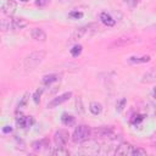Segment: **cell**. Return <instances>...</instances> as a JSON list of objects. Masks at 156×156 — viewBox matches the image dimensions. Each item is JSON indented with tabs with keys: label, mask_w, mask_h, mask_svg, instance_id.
I'll use <instances>...</instances> for the list:
<instances>
[{
	"label": "cell",
	"mask_w": 156,
	"mask_h": 156,
	"mask_svg": "<svg viewBox=\"0 0 156 156\" xmlns=\"http://www.w3.org/2000/svg\"><path fill=\"white\" fill-rule=\"evenodd\" d=\"M115 134L113 128L111 127H98L91 130V135L95 139H110Z\"/></svg>",
	"instance_id": "277c9868"
},
{
	"label": "cell",
	"mask_w": 156,
	"mask_h": 156,
	"mask_svg": "<svg viewBox=\"0 0 156 156\" xmlns=\"http://www.w3.org/2000/svg\"><path fill=\"white\" fill-rule=\"evenodd\" d=\"M71 96H72V93H71V91H68V93H63V94L58 95L57 98H54V99L48 104V108H54V107H56V106H58V105L63 104L65 101L69 100V98H71Z\"/></svg>",
	"instance_id": "ba28073f"
},
{
	"label": "cell",
	"mask_w": 156,
	"mask_h": 156,
	"mask_svg": "<svg viewBox=\"0 0 156 156\" xmlns=\"http://www.w3.org/2000/svg\"><path fill=\"white\" fill-rule=\"evenodd\" d=\"M48 146H50V141H49V139H46V138L35 140V141L32 143V147H33V150H35V151H40V150H43V149H46Z\"/></svg>",
	"instance_id": "4fadbf2b"
},
{
	"label": "cell",
	"mask_w": 156,
	"mask_h": 156,
	"mask_svg": "<svg viewBox=\"0 0 156 156\" xmlns=\"http://www.w3.org/2000/svg\"><path fill=\"white\" fill-rule=\"evenodd\" d=\"M133 155L134 156H145L146 155V150H144V149H141V147H136V149H134V151H133Z\"/></svg>",
	"instance_id": "f1b7e54d"
},
{
	"label": "cell",
	"mask_w": 156,
	"mask_h": 156,
	"mask_svg": "<svg viewBox=\"0 0 156 156\" xmlns=\"http://www.w3.org/2000/svg\"><path fill=\"white\" fill-rule=\"evenodd\" d=\"M136 41H139V38H136V37H121L117 40H115L110 45V48H122V46H126V45L134 44Z\"/></svg>",
	"instance_id": "8992f818"
},
{
	"label": "cell",
	"mask_w": 156,
	"mask_h": 156,
	"mask_svg": "<svg viewBox=\"0 0 156 156\" xmlns=\"http://www.w3.org/2000/svg\"><path fill=\"white\" fill-rule=\"evenodd\" d=\"M45 55H46V52L43 51V50L30 52V54L24 58V68L28 69V71L34 69L37 66H39V65L44 61Z\"/></svg>",
	"instance_id": "6da1fadb"
},
{
	"label": "cell",
	"mask_w": 156,
	"mask_h": 156,
	"mask_svg": "<svg viewBox=\"0 0 156 156\" xmlns=\"http://www.w3.org/2000/svg\"><path fill=\"white\" fill-rule=\"evenodd\" d=\"M151 45H154V46H156V39H154V40L151 41Z\"/></svg>",
	"instance_id": "d6a6232c"
},
{
	"label": "cell",
	"mask_w": 156,
	"mask_h": 156,
	"mask_svg": "<svg viewBox=\"0 0 156 156\" xmlns=\"http://www.w3.org/2000/svg\"><path fill=\"white\" fill-rule=\"evenodd\" d=\"M99 18H100V21H101L105 26H107V27H112V26H115V23H116V20H113V17H112L110 13H107V12H101Z\"/></svg>",
	"instance_id": "5bb4252c"
},
{
	"label": "cell",
	"mask_w": 156,
	"mask_h": 156,
	"mask_svg": "<svg viewBox=\"0 0 156 156\" xmlns=\"http://www.w3.org/2000/svg\"><path fill=\"white\" fill-rule=\"evenodd\" d=\"M51 154L54 156H68L69 151L67 149H65V146H56V149H54L51 151Z\"/></svg>",
	"instance_id": "ffe728a7"
},
{
	"label": "cell",
	"mask_w": 156,
	"mask_h": 156,
	"mask_svg": "<svg viewBox=\"0 0 156 156\" xmlns=\"http://www.w3.org/2000/svg\"><path fill=\"white\" fill-rule=\"evenodd\" d=\"M150 61V56L149 55H144V56H130L128 57V62L133 63V65H138V63H145Z\"/></svg>",
	"instance_id": "9a60e30c"
},
{
	"label": "cell",
	"mask_w": 156,
	"mask_h": 156,
	"mask_svg": "<svg viewBox=\"0 0 156 156\" xmlns=\"http://www.w3.org/2000/svg\"><path fill=\"white\" fill-rule=\"evenodd\" d=\"M61 122H62L65 126L71 127V126H73V124L76 123V118H74L72 115H68V113H62V116H61Z\"/></svg>",
	"instance_id": "e0dca14e"
},
{
	"label": "cell",
	"mask_w": 156,
	"mask_h": 156,
	"mask_svg": "<svg viewBox=\"0 0 156 156\" xmlns=\"http://www.w3.org/2000/svg\"><path fill=\"white\" fill-rule=\"evenodd\" d=\"M90 135H91V129L89 128V126L79 124L73 130L72 140L76 144H78V143H85V141H88L90 139Z\"/></svg>",
	"instance_id": "3957f363"
},
{
	"label": "cell",
	"mask_w": 156,
	"mask_h": 156,
	"mask_svg": "<svg viewBox=\"0 0 156 156\" xmlns=\"http://www.w3.org/2000/svg\"><path fill=\"white\" fill-rule=\"evenodd\" d=\"M58 78H60L58 74H48V76H44V77H43L41 82H43L44 85H50V84L57 82Z\"/></svg>",
	"instance_id": "d6986e66"
},
{
	"label": "cell",
	"mask_w": 156,
	"mask_h": 156,
	"mask_svg": "<svg viewBox=\"0 0 156 156\" xmlns=\"http://www.w3.org/2000/svg\"><path fill=\"white\" fill-rule=\"evenodd\" d=\"M41 94H43V88H39V89H37V90L34 91V94H33V101H34L35 104H39Z\"/></svg>",
	"instance_id": "cb8c5ba5"
},
{
	"label": "cell",
	"mask_w": 156,
	"mask_h": 156,
	"mask_svg": "<svg viewBox=\"0 0 156 156\" xmlns=\"http://www.w3.org/2000/svg\"><path fill=\"white\" fill-rule=\"evenodd\" d=\"M20 1H22V2H27V1H29V0H20Z\"/></svg>",
	"instance_id": "836d02e7"
},
{
	"label": "cell",
	"mask_w": 156,
	"mask_h": 156,
	"mask_svg": "<svg viewBox=\"0 0 156 156\" xmlns=\"http://www.w3.org/2000/svg\"><path fill=\"white\" fill-rule=\"evenodd\" d=\"M28 99H29V93H24V95L22 96V99H21L20 102H18V108H23V107L27 105Z\"/></svg>",
	"instance_id": "603a6c76"
},
{
	"label": "cell",
	"mask_w": 156,
	"mask_h": 156,
	"mask_svg": "<svg viewBox=\"0 0 156 156\" xmlns=\"http://www.w3.org/2000/svg\"><path fill=\"white\" fill-rule=\"evenodd\" d=\"M82 51H83V46H82L80 44L74 45V46L69 50V52H71V55H72L73 57H78V56L82 54Z\"/></svg>",
	"instance_id": "7402d4cb"
},
{
	"label": "cell",
	"mask_w": 156,
	"mask_h": 156,
	"mask_svg": "<svg viewBox=\"0 0 156 156\" xmlns=\"http://www.w3.org/2000/svg\"><path fill=\"white\" fill-rule=\"evenodd\" d=\"M143 119H144V115H135V116L132 118L130 123H132V124H134V126H136V124H139Z\"/></svg>",
	"instance_id": "484cf974"
},
{
	"label": "cell",
	"mask_w": 156,
	"mask_h": 156,
	"mask_svg": "<svg viewBox=\"0 0 156 156\" xmlns=\"http://www.w3.org/2000/svg\"><path fill=\"white\" fill-rule=\"evenodd\" d=\"M65 1H71V0H65Z\"/></svg>",
	"instance_id": "e575fe53"
},
{
	"label": "cell",
	"mask_w": 156,
	"mask_h": 156,
	"mask_svg": "<svg viewBox=\"0 0 156 156\" xmlns=\"http://www.w3.org/2000/svg\"><path fill=\"white\" fill-rule=\"evenodd\" d=\"M134 146L129 143H121L116 150H115V154L116 155H123V156H129V155H133V151H134Z\"/></svg>",
	"instance_id": "52a82bcc"
},
{
	"label": "cell",
	"mask_w": 156,
	"mask_h": 156,
	"mask_svg": "<svg viewBox=\"0 0 156 156\" xmlns=\"http://www.w3.org/2000/svg\"><path fill=\"white\" fill-rule=\"evenodd\" d=\"M11 132H12V127H11V126H5V127L2 128V133H5V134L11 133Z\"/></svg>",
	"instance_id": "4dcf8cb0"
},
{
	"label": "cell",
	"mask_w": 156,
	"mask_h": 156,
	"mask_svg": "<svg viewBox=\"0 0 156 156\" xmlns=\"http://www.w3.org/2000/svg\"><path fill=\"white\" fill-rule=\"evenodd\" d=\"M152 98L156 99V88H154V90H152Z\"/></svg>",
	"instance_id": "1f68e13d"
},
{
	"label": "cell",
	"mask_w": 156,
	"mask_h": 156,
	"mask_svg": "<svg viewBox=\"0 0 156 156\" xmlns=\"http://www.w3.org/2000/svg\"><path fill=\"white\" fill-rule=\"evenodd\" d=\"M28 22L24 18H12V29L13 30H18V29H23L24 27H27Z\"/></svg>",
	"instance_id": "2e32d148"
},
{
	"label": "cell",
	"mask_w": 156,
	"mask_h": 156,
	"mask_svg": "<svg viewBox=\"0 0 156 156\" xmlns=\"http://www.w3.org/2000/svg\"><path fill=\"white\" fill-rule=\"evenodd\" d=\"M30 35L37 41H45L46 40V33L41 28H33L30 32Z\"/></svg>",
	"instance_id": "7c38bea8"
},
{
	"label": "cell",
	"mask_w": 156,
	"mask_h": 156,
	"mask_svg": "<svg viewBox=\"0 0 156 156\" xmlns=\"http://www.w3.org/2000/svg\"><path fill=\"white\" fill-rule=\"evenodd\" d=\"M98 29H99V27H98L96 23H89V24H85L83 27H79L73 32V34L71 37V40H79V39L90 37L94 33H96Z\"/></svg>",
	"instance_id": "7a4b0ae2"
},
{
	"label": "cell",
	"mask_w": 156,
	"mask_h": 156,
	"mask_svg": "<svg viewBox=\"0 0 156 156\" xmlns=\"http://www.w3.org/2000/svg\"><path fill=\"white\" fill-rule=\"evenodd\" d=\"M126 102H127V100H126L124 98H122L121 100H118V101H117V104H116V110H117L118 112H122V111H123V108H124Z\"/></svg>",
	"instance_id": "d4e9b609"
},
{
	"label": "cell",
	"mask_w": 156,
	"mask_h": 156,
	"mask_svg": "<svg viewBox=\"0 0 156 156\" xmlns=\"http://www.w3.org/2000/svg\"><path fill=\"white\" fill-rule=\"evenodd\" d=\"M0 27H1V30L2 32H6V30L12 29V18H2L1 20V23H0Z\"/></svg>",
	"instance_id": "44dd1931"
},
{
	"label": "cell",
	"mask_w": 156,
	"mask_h": 156,
	"mask_svg": "<svg viewBox=\"0 0 156 156\" xmlns=\"http://www.w3.org/2000/svg\"><path fill=\"white\" fill-rule=\"evenodd\" d=\"M68 138H69V134L65 129H58L54 134V141L56 146H65L68 141Z\"/></svg>",
	"instance_id": "5b68a950"
},
{
	"label": "cell",
	"mask_w": 156,
	"mask_h": 156,
	"mask_svg": "<svg viewBox=\"0 0 156 156\" xmlns=\"http://www.w3.org/2000/svg\"><path fill=\"white\" fill-rule=\"evenodd\" d=\"M17 10V2L15 0H6L2 4V12L7 16H11Z\"/></svg>",
	"instance_id": "30bf717a"
},
{
	"label": "cell",
	"mask_w": 156,
	"mask_h": 156,
	"mask_svg": "<svg viewBox=\"0 0 156 156\" xmlns=\"http://www.w3.org/2000/svg\"><path fill=\"white\" fill-rule=\"evenodd\" d=\"M123 2H124L127 6H129L130 9H134V7L139 4V0H123Z\"/></svg>",
	"instance_id": "83f0119b"
},
{
	"label": "cell",
	"mask_w": 156,
	"mask_h": 156,
	"mask_svg": "<svg viewBox=\"0 0 156 156\" xmlns=\"http://www.w3.org/2000/svg\"><path fill=\"white\" fill-rule=\"evenodd\" d=\"M16 122L21 128H29L34 124V118L32 116H22L21 115L16 118Z\"/></svg>",
	"instance_id": "9c48e42d"
},
{
	"label": "cell",
	"mask_w": 156,
	"mask_h": 156,
	"mask_svg": "<svg viewBox=\"0 0 156 156\" xmlns=\"http://www.w3.org/2000/svg\"><path fill=\"white\" fill-rule=\"evenodd\" d=\"M68 16H69L71 18L78 20V18H82V17H83V12H80V11H71V12L68 13Z\"/></svg>",
	"instance_id": "4316f807"
},
{
	"label": "cell",
	"mask_w": 156,
	"mask_h": 156,
	"mask_svg": "<svg viewBox=\"0 0 156 156\" xmlns=\"http://www.w3.org/2000/svg\"><path fill=\"white\" fill-rule=\"evenodd\" d=\"M50 0H35V5L39 6V7H44L46 5H49Z\"/></svg>",
	"instance_id": "f546056e"
},
{
	"label": "cell",
	"mask_w": 156,
	"mask_h": 156,
	"mask_svg": "<svg viewBox=\"0 0 156 156\" xmlns=\"http://www.w3.org/2000/svg\"><path fill=\"white\" fill-rule=\"evenodd\" d=\"M89 111H90L93 115L98 116V115L101 113V111H102V106H101L100 102L93 101V102H90V105H89Z\"/></svg>",
	"instance_id": "ac0fdd59"
},
{
	"label": "cell",
	"mask_w": 156,
	"mask_h": 156,
	"mask_svg": "<svg viewBox=\"0 0 156 156\" xmlns=\"http://www.w3.org/2000/svg\"><path fill=\"white\" fill-rule=\"evenodd\" d=\"M155 82H156V67L149 69L141 77V83H144V84H151Z\"/></svg>",
	"instance_id": "8fae6325"
}]
</instances>
